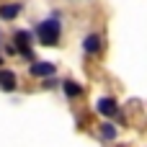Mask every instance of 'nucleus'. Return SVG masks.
<instances>
[{
	"label": "nucleus",
	"instance_id": "1",
	"mask_svg": "<svg viewBox=\"0 0 147 147\" xmlns=\"http://www.w3.org/2000/svg\"><path fill=\"white\" fill-rule=\"evenodd\" d=\"M59 34H62V26H59V21H57V13H54L52 18H44V21L36 26V39H39V44H44V47H54V44L59 41Z\"/></svg>",
	"mask_w": 147,
	"mask_h": 147
},
{
	"label": "nucleus",
	"instance_id": "2",
	"mask_svg": "<svg viewBox=\"0 0 147 147\" xmlns=\"http://www.w3.org/2000/svg\"><path fill=\"white\" fill-rule=\"evenodd\" d=\"M31 75L34 78H52L54 75V65L52 62H34L31 65Z\"/></svg>",
	"mask_w": 147,
	"mask_h": 147
},
{
	"label": "nucleus",
	"instance_id": "3",
	"mask_svg": "<svg viewBox=\"0 0 147 147\" xmlns=\"http://www.w3.org/2000/svg\"><path fill=\"white\" fill-rule=\"evenodd\" d=\"M83 49H85L88 54H98V52H101V36H98V34H90V36H85V41H83Z\"/></svg>",
	"mask_w": 147,
	"mask_h": 147
},
{
	"label": "nucleus",
	"instance_id": "4",
	"mask_svg": "<svg viewBox=\"0 0 147 147\" xmlns=\"http://www.w3.org/2000/svg\"><path fill=\"white\" fill-rule=\"evenodd\" d=\"M119 109H116V103H114V98H101L98 101V114H103V116H114Z\"/></svg>",
	"mask_w": 147,
	"mask_h": 147
},
{
	"label": "nucleus",
	"instance_id": "5",
	"mask_svg": "<svg viewBox=\"0 0 147 147\" xmlns=\"http://www.w3.org/2000/svg\"><path fill=\"white\" fill-rule=\"evenodd\" d=\"M18 13H21V5H18V3H8V5L0 8V18H3V21H13Z\"/></svg>",
	"mask_w": 147,
	"mask_h": 147
},
{
	"label": "nucleus",
	"instance_id": "6",
	"mask_svg": "<svg viewBox=\"0 0 147 147\" xmlns=\"http://www.w3.org/2000/svg\"><path fill=\"white\" fill-rule=\"evenodd\" d=\"M0 88L3 90H16V75L10 70H3L0 72Z\"/></svg>",
	"mask_w": 147,
	"mask_h": 147
},
{
	"label": "nucleus",
	"instance_id": "7",
	"mask_svg": "<svg viewBox=\"0 0 147 147\" xmlns=\"http://www.w3.org/2000/svg\"><path fill=\"white\" fill-rule=\"evenodd\" d=\"M62 90H65L70 98H75V96H80V93H83V88H80L78 83H72V80H65V83H62Z\"/></svg>",
	"mask_w": 147,
	"mask_h": 147
},
{
	"label": "nucleus",
	"instance_id": "8",
	"mask_svg": "<svg viewBox=\"0 0 147 147\" xmlns=\"http://www.w3.org/2000/svg\"><path fill=\"white\" fill-rule=\"evenodd\" d=\"M101 137H106V140H114V137H116V129H114L111 124H103V127H101Z\"/></svg>",
	"mask_w": 147,
	"mask_h": 147
},
{
	"label": "nucleus",
	"instance_id": "9",
	"mask_svg": "<svg viewBox=\"0 0 147 147\" xmlns=\"http://www.w3.org/2000/svg\"><path fill=\"white\" fill-rule=\"evenodd\" d=\"M0 62H3V54H0Z\"/></svg>",
	"mask_w": 147,
	"mask_h": 147
}]
</instances>
